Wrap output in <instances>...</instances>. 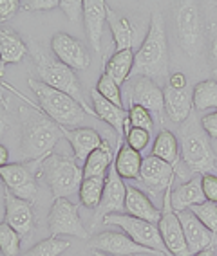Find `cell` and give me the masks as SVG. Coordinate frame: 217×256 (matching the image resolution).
<instances>
[{
  "mask_svg": "<svg viewBox=\"0 0 217 256\" xmlns=\"http://www.w3.org/2000/svg\"><path fill=\"white\" fill-rule=\"evenodd\" d=\"M19 110L22 119V159L33 164H42V160L51 156L53 148L64 138L62 126L51 121L42 110L35 112L33 103H29V106H20Z\"/></svg>",
  "mask_w": 217,
  "mask_h": 256,
  "instance_id": "6da1fadb",
  "label": "cell"
},
{
  "mask_svg": "<svg viewBox=\"0 0 217 256\" xmlns=\"http://www.w3.org/2000/svg\"><path fill=\"white\" fill-rule=\"evenodd\" d=\"M168 72V42L161 11H154L143 44L134 60V76L150 80L165 78Z\"/></svg>",
  "mask_w": 217,
  "mask_h": 256,
  "instance_id": "7a4b0ae2",
  "label": "cell"
},
{
  "mask_svg": "<svg viewBox=\"0 0 217 256\" xmlns=\"http://www.w3.org/2000/svg\"><path fill=\"white\" fill-rule=\"evenodd\" d=\"M29 88L37 96L38 106L47 118L62 128H78L87 118V112L78 101L56 88L47 87L46 83L29 78Z\"/></svg>",
  "mask_w": 217,
  "mask_h": 256,
  "instance_id": "3957f363",
  "label": "cell"
},
{
  "mask_svg": "<svg viewBox=\"0 0 217 256\" xmlns=\"http://www.w3.org/2000/svg\"><path fill=\"white\" fill-rule=\"evenodd\" d=\"M40 175L55 198H67L80 192L83 182V168L78 164V160L62 154H51L46 160H42Z\"/></svg>",
  "mask_w": 217,
  "mask_h": 256,
  "instance_id": "277c9868",
  "label": "cell"
},
{
  "mask_svg": "<svg viewBox=\"0 0 217 256\" xmlns=\"http://www.w3.org/2000/svg\"><path fill=\"white\" fill-rule=\"evenodd\" d=\"M33 62L37 65V72H38V76H40L42 83H46L47 87L56 88V90H60V92H64V94H67V96H71L85 108L87 114L94 116V110H89V106L85 105V101H83L80 80L71 67L62 64L60 60L49 58V56L44 54L40 49H37L33 52Z\"/></svg>",
  "mask_w": 217,
  "mask_h": 256,
  "instance_id": "5b68a950",
  "label": "cell"
},
{
  "mask_svg": "<svg viewBox=\"0 0 217 256\" xmlns=\"http://www.w3.org/2000/svg\"><path fill=\"white\" fill-rule=\"evenodd\" d=\"M181 156L185 166L194 174H213L217 166L215 154H213L208 136L203 132L201 123L199 126L195 121H190L181 130Z\"/></svg>",
  "mask_w": 217,
  "mask_h": 256,
  "instance_id": "8992f818",
  "label": "cell"
},
{
  "mask_svg": "<svg viewBox=\"0 0 217 256\" xmlns=\"http://www.w3.org/2000/svg\"><path fill=\"white\" fill-rule=\"evenodd\" d=\"M176 31L181 49L195 58L203 47V14L194 2H181L176 10Z\"/></svg>",
  "mask_w": 217,
  "mask_h": 256,
  "instance_id": "52a82bcc",
  "label": "cell"
},
{
  "mask_svg": "<svg viewBox=\"0 0 217 256\" xmlns=\"http://www.w3.org/2000/svg\"><path fill=\"white\" fill-rule=\"evenodd\" d=\"M103 224H111L116 226V228H120L125 234H129L139 246L152 249V251L159 252L163 256H172L168 252V249H166L165 242H163L157 224H150V222L139 220L136 216L127 215V213H112V215H107L103 218Z\"/></svg>",
  "mask_w": 217,
  "mask_h": 256,
  "instance_id": "ba28073f",
  "label": "cell"
},
{
  "mask_svg": "<svg viewBox=\"0 0 217 256\" xmlns=\"http://www.w3.org/2000/svg\"><path fill=\"white\" fill-rule=\"evenodd\" d=\"M47 226L51 236L55 238L65 234V236H76L80 240H89L87 229L83 228L82 218L78 215V206L73 204L69 198H55L47 216Z\"/></svg>",
  "mask_w": 217,
  "mask_h": 256,
  "instance_id": "9c48e42d",
  "label": "cell"
},
{
  "mask_svg": "<svg viewBox=\"0 0 217 256\" xmlns=\"http://www.w3.org/2000/svg\"><path fill=\"white\" fill-rule=\"evenodd\" d=\"M170 192L172 186L166 188L165 198H163V210H161V218L157 222L159 233H161L163 242H165L166 249L172 256H192L186 246L185 234H183V228H181L179 216L174 211L170 204Z\"/></svg>",
  "mask_w": 217,
  "mask_h": 256,
  "instance_id": "30bf717a",
  "label": "cell"
},
{
  "mask_svg": "<svg viewBox=\"0 0 217 256\" xmlns=\"http://www.w3.org/2000/svg\"><path fill=\"white\" fill-rule=\"evenodd\" d=\"M0 178L6 184V190L22 200L35 202L38 195V184L31 166L10 162L0 168Z\"/></svg>",
  "mask_w": 217,
  "mask_h": 256,
  "instance_id": "8fae6325",
  "label": "cell"
},
{
  "mask_svg": "<svg viewBox=\"0 0 217 256\" xmlns=\"http://www.w3.org/2000/svg\"><path fill=\"white\" fill-rule=\"evenodd\" d=\"M89 247L93 251L105 252L109 256H138V254H156L163 256L159 252L147 249V247L136 244L129 234H125L123 231H103V233L96 234L94 238L89 240Z\"/></svg>",
  "mask_w": 217,
  "mask_h": 256,
  "instance_id": "7c38bea8",
  "label": "cell"
},
{
  "mask_svg": "<svg viewBox=\"0 0 217 256\" xmlns=\"http://www.w3.org/2000/svg\"><path fill=\"white\" fill-rule=\"evenodd\" d=\"M129 100L130 105L143 106L150 114H156L159 119H163L165 96H163V88L154 80L145 78V76H134L129 85Z\"/></svg>",
  "mask_w": 217,
  "mask_h": 256,
  "instance_id": "4fadbf2b",
  "label": "cell"
},
{
  "mask_svg": "<svg viewBox=\"0 0 217 256\" xmlns=\"http://www.w3.org/2000/svg\"><path fill=\"white\" fill-rule=\"evenodd\" d=\"M51 50L56 60L71 67L73 70H85L91 65V54L87 47L78 38L71 36L67 32H55L51 38Z\"/></svg>",
  "mask_w": 217,
  "mask_h": 256,
  "instance_id": "5bb4252c",
  "label": "cell"
},
{
  "mask_svg": "<svg viewBox=\"0 0 217 256\" xmlns=\"http://www.w3.org/2000/svg\"><path fill=\"white\" fill-rule=\"evenodd\" d=\"M125 197H127V184L123 182V178L118 175L114 168V162L107 172L105 177V188H103V197L100 206L96 210V218H105L107 215L112 213H123L125 211Z\"/></svg>",
  "mask_w": 217,
  "mask_h": 256,
  "instance_id": "9a60e30c",
  "label": "cell"
},
{
  "mask_svg": "<svg viewBox=\"0 0 217 256\" xmlns=\"http://www.w3.org/2000/svg\"><path fill=\"white\" fill-rule=\"evenodd\" d=\"M4 222L17 231L22 238L29 236L35 229V215H33L31 202L15 197L13 193L6 190L4 195Z\"/></svg>",
  "mask_w": 217,
  "mask_h": 256,
  "instance_id": "2e32d148",
  "label": "cell"
},
{
  "mask_svg": "<svg viewBox=\"0 0 217 256\" xmlns=\"http://www.w3.org/2000/svg\"><path fill=\"white\" fill-rule=\"evenodd\" d=\"M174 177H176V166L157 159L152 154L143 157V164H141V172H139V180L152 193H159L163 190H166L168 186H172Z\"/></svg>",
  "mask_w": 217,
  "mask_h": 256,
  "instance_id": "e0dca14e",
  "label": "cell"
},
{
  "mask_svg": "<svg viewBox=\"0 0 217 256\" xmlns=\"http://www.w3.org/2000/svg\"><path fill=\"white\" fill-rule=\"evenodd\" d=\"M177 216H179L181 228H183V234H185L190 254H195V252H201L204 249H208L210 244L213 242L212 231L204 228L203 222L190 210L177 211Z\"/></svg>",
  "mask_w": 217,
  "mask_h": 256,
  "instance_id": "ac0fdd59",
  "label": "cell"
},
{
  "mask_svg": "<svg viewBox=\"0 0 217 256\" xmlns=\"http://www.w3.org/2000/svg\"><path fill=\"white\" fill-rule=\"evenodd\" d=\"M83 28L94 52L102 49L103 24L107 20V4L103 0H83Z\"/></svg>",
  "mask_w": 217,
  "mask_h": 256,
  "instance_id": "d6986e66",
  "label": "cell"
},
{
  "mask_svg": "<svg viewBox=\"0 0 217 256\" xmlns=\"http://www.w3.org/2000/svg\"><path fill=\"white\" fill-rule=\"evenodd\" d=\"M64 138L69 141L71 148H73V157L78 162H85L87 157L93 154L94 150L102 146V136L89 126H78V128H62Z\"/></svg>",
  "mask_w": 217,
  "mask_h": 256,
  "instance_id": "ffe728a7",
  "label": "cell"
},
{
  "mask_svg": "<svg viewBox=\"0 0 217 256\" xmlns=\"http://www.w3.org/2000/svg\"><path fill=\"white\" fill-rule=\"evenodd\" d=\"M125 213L139 220H145V222H150V224H157L161 218V210L156 208V204L136 186H127Z\"/></svg>",
  "mask_w": 217,
  "mask_h": 256,
  "instance_id": "44dd1931",
  "label": "cell"
},
{
  "mask_svg": "<svg viewBox=\"0 0 217 256\" xmlns=\"http://www.w3.org/2000/svg\"><path fill=\"white\" fill-rule=\"evenodd\" d=\"M163 96H165V112L174 123H185L188 119L190 112L194 108L192 103V94L188 88L185 90H174L166 85L163 88Z\"/></svg>",
  "mask_w": 217,
  "mask_h": 256,
  "instance_id": "7402d4cb",
  "label": "cell"
},
{
  "mask_svg": "<svg viewBox=\"0 0 217 256\" xmlns=\"http://www.w3.org/2000/svg\"><path fill=\"white\" fill-rule=\"evenodd\" d=\"M204 200L206 198H204L203 188H201V178H190L188 182L181 184L177 190L170 192V204L176 213L203 204Z\"/></svg>",
  "mask_w": 217,
  "mask_h": 256,
  "instance_id": "603a6c76",
  "label": "cell"
},
{
  "mask_svg": "<svg viewBox=\"0 0 217 256\" xmlns=\"http://www.w3.org/2000/svg\"><path fill=\"white\" fill-rule=\"evenodd\" d=\"M91 98H93V106H94V116L105 121L112 130H116L118 134H125L123 126L125 121H127V110L120 108V106L112 105L111 101H107L105 98H102L96 90L93 88L91 92Z\"/></svg>",
  "mask_w": 217,
  "mask_h": 256,
  "instance_id": "cb8c5ba5",
  "label": "cell"
},
{
  "mask_svg": "<svg viewBox=\"0 0 217 256\" xmlns=\"http://www.w3.org/2000/svg\"><path fill=\"white\" fill-rule=\"evenodd\" d=\"M26 54H28V47H26L22 38L11 28L0 26V58H2V64H20Z\"/></svg>",
  "mask_w": 217,
  "mask_h": 256,
  "instance_id": "d4e9b609",
  "label": "cell"
},
{
  "mask_svg": "<svg viewBox=\"0 0 217 256\" xmlns=\"http://www.w3.org/2000/svg\"><path fill=\"white\" fill-rule=\"evenodd\" d=\"M141 164H143V157H141L139 152L132 150L127 142L120 144V148H118L114 156V168L121 178H127V180L139 178Z\"/></svg>",
  "mask_w": 217,
  "mask_h": 256,
  "instance_id": "484cf974",
  "label": "cell"
},
{
  "mask_svg": "<svg viewBox=\"0 0 217 256\" xmlns=\"http://www.w3.org/2000/svg\"><path fill=\"white\" fill-rule=\"evenodd\" d=\"M107 20L111 26L112 38H114L116 52L132 49V46H134V28L129 22V18H125V16L116 13L114 10L107 8Z\"/></svg>",
  "mask_w": 217,
  "mask_h": 256,
  "instance_id": "4316f807",
  "label": "cell"
},
{
  "mask_svg": "<svg viewBox=\"0 0 217 256\" xmlns=\"http://www.w3.org/2000/svg\"><path fill=\"white\" fill-rule=\"evenodd\" d=\"M112 162H114V154L111 150V144L103 139L102 146L94 150L87 157V160L83 162V178L105 177L109 168L112 166Z\"/></svg>",
  "mask_w": 217,
  "mask_h": 256,
  "instance_id": "83f0119b",
  "label": "cell"
},
{
  "mask_svg": "<svg viewBox=\"0 0 217 256\" xmlns=\"http://www.w3.org/2000/svg\"><path fill=\"white\" fill-rule=\"evenodd\" d=\"M134 60L136 54L132 52V49L118 50L105 64V74L114 80L118 85H123L129 80L130 72L134 70Z\"/></svg>",
  "mask_w": 217,
  "mask_h": 256,
  "instance_id": "f1b7e54d",
  "label": "cell"
},
{
  "mask_svg": "<svg viewBox=\"0 0 217 256\" xmlns=\"http://www.w3.org/2000/svg\"><path fill=\"white\" fill-rule=\"evenodd\" d=\"M152 156L176 166L179 162V142L170 130H161L152 144Z\"/></svg>",
  "mask_w": 217,
  "mask_h": 256,
  "instance_id": "f546056e",
  "label": "cell"
},
{
  "mask_svg": "<svg viewBox=\"0 0 217 256\" xmlns=\"http://www.w3.org/2000/svg\"><path fill=\"white\" fill-rule=\"evenodd\" d=\"M107 177V175H105ZM105 177H91L83 178L80 186V204L87 210H98L103 197V188H105Z\"/></svg>",
  "mask_w": 217,
  "mask_h": 256,
  "instance_id": "4dcf8cb0",
  "label": "cell"
},
{
  "mask_svg": "<svg viewBox=\"0 0 217 256\" xmlns=\"http://www.w3.org/2000/svg\"><path fill=\"white\" fill-rule=\"evenodd\" d=\"M192 103L194 108L203 112V110L215 108L217 110V82L215 80H204L199 82L192 90Z\"/></svg>",
  "mask_w": 217,
  "mask_h": 256,
  "instance_id": "1f68e13d",
  "label": "cell"
},
{
  "mask_svg": "<svg viewBox=\"0 0 217 256\" xmlns=\"http://www.w3.org/2000/svg\"><path fill=\"white\" fill-rule=\"evenodd\" d=\"M69 240H60V238H47L42 240L37 246H33L29 251H26L22 256H60L69 249Z\"/></svg>",
  "mask_w": 217,
  "mask_h": 256,
  "instance_id": "d6a6232c",
  "label": "cell"
},
{
  "mask_svg": "<svg viewBox=\"0 0 217 256\" xmlns=\"http://www.w3.org/2000/svg\"><path fill=\"white\" fill-rule=\"evenodd\" d=\"M22 236L6 222H0V252L2 256H17L20 252Z\"/></svg>",
  "mask_w": 217,
  "mask_h": 256,
  "instance_id": "836d02e7",
  "label": "cell"
},
{
  "mask_svg": "<svg viewBox=\"0 0 217 256\" xmlns=\"http://www.w3.org/2000/svg\"><path fill=\"white\" fill-rule=\"evenodd\" d=\"M96 92L100 94L102 98H105L107 101H111L112 105L120 106L123 108V98H121V90H120V85L114 82L112 78H109L105 72L100 76L96 83Z\"/></svg>",
  "mask_w": 217,
  "mask_h": 256,
  "instance_id": "e575fe53",
  "label": "cell"
},
{
  "mask_svg": "<svg viewBox=\"0 0 217 256\" xmlns=\"http://www.w3.org/2000/svg\"><path fill=\"white\" fill-rule=\"evenodd\" d=\"M190 211L197 216L203 226L206 229H210L213 234L217 233V204L215 202L204 200L203 204H197V206H192Z\"/></svg>",
  "mask_w": 217,
  "mask_h": 256,
  "instance_id": "d590c367",
  "label": "cell"
},
{
  "mask_svg": "<svg viewBox=\"0 0 217 256\" xmlns=\"http://www.w3.org/2000/svg\"><path fill=\"white\" fill-rule=\"evenodd\" d=\"M127 119L130 121V126L143 128V130H148V132H152V128H154L152 114H150V112H148L147 108H143V106L130 105L129 110H127Z\"/></svg>",
  "mask_w": 217,
  "mask_h": 256,
  "instance_id": "8d00e7d4",
  "label": "cell"
},
{
  "mask_svg": "<svg viewBox=\"0 0 217 256\" xmlns=\"http://www.w3.org/2000/svg\"><path fill=\"white\" fill-rule=\"evenodd\" d=\"M125 139H127V144H129L132 150L141 154V152L148 146V142H150V132L143 130V128L130 126L129 130H125Z\"/></svg>",
  "mask_w": 217,
  "mask_h": 256,
  "instance_id": "74e56055",
  "label": "cell"
},
{
  "mask_svg": "<svg viewBox=\"0 0 217 256\" xmlns=\"http://www.w3.org/2000/svg\"><path fill=\"white\" fill-rule=\"evenodd\" d=\"M60 10L71 22H76L83 14V0H60Z\"/></svg>",
  "mask_w": 217,
  "mask_h": 256,
  "instance_id": "f35d334b",
  "label": "cell"
},
{
  "mask_svg": "<svg viewBox=\"0 0 217 256\" xmlns=\"http://www.w3.org/2000/svg\"><path fill=\"white\" fill-rule=\"evenodd\" d=\"M201 188H203L204 198L217 204V175L215 174L201 175Z\"/></svg>",
  "mask_w": 217,
  "mask_h": 256,
  "instance_id": "ab89813d",
  "label": "cell"
},
{
  "mask_svg": "<svg viewBox=\"0 0 217 256\" xmlns=\"http://www.w3.org/2000/svg\"><path fill=\"white\" fill-rule=\"evenodd\" d=\"M60 8V0H24L22 10L26 11H49Z\"/></svg>",
  "mask_w": 217,
  "mask_h": 256,
  "instance_id": "60d3db41",
  "label": "cell"
},
{
  "mask_svg": "<svg viewBox=\"0 0 217 256\" xmlns=\"http://www.w3.org/2000/svg\"><path fill=\"white\" fill-rule=\"evenodd\" d=\"M201 128H203V132L206 134L210 139H217V110L210 112V114H204L201 118Z\"/></svg>",
  "mask_w": 217,
  "mask_h": 256,
  "instance_id": "b9f144b4",
  "label": "cell"
},
{
  "mask_svg": "<svg viewBox=\"0 0 217 256\" xmlns=\"http://www.w3.org/2000/svg\"><path fill=\"white\" fill-rule=\"evenodd\" d=\"M20 8L22 2L19 0H0V22H8Z\"/></svg>",
  "mask_w": 217,
  "mask_h": 256,
  "instance_id": "7bdbcfd3",
  "label": "cell"
},
{
  "mask_svg": "<svg viewBox=\"0 0 217 256\" xmlns=\"http://www.w3.org/2000/svg\"><path fill=\"white\" fill-rule=\"evenodd\" d=\"M168 87L174 88V90H185V88H188L186 76L183 72H174L170 78H168Z\"/></svg>",
  "mask_w": 217,
  "mask_h": 256,
  "instance_id": "ee69618b",
  "label": "cell"
},
{
  "mask_svg": "<svg viewBox=\"0 0 217 256\" xmlns=\"http://www.w3.org/2000/svg\"><path fill=\"white\" fill-rule=\"evenodd\" d=\"M210 67L213 70V80L217 82V29L212 36V44H210Z\"/></svg>",
  "mask_w": 217,
  "mask_h": 256,
  "instance_id": "f6af8a7d",
  "label": "cell"
},
{
  "mask_svg": "<svg viewBox=\"0 0 217 256\" xmlns=\"http://www.w3.org/2000/svg\"><path fill=\"white\" fill-rule=\"evenodd\" d=\"M4 106H6V103H0V138L6 134V130H8V116H6V112H4Z\"/></svg>",
  "mask_w": 217,
  "mask_h": 256,
  "instance_id": "bcb514c9",
  "label": "cell"
},
{
  "mask_svg": "<svg viewBox=\"0 0 217 256\" xmlns=\"http://www.w3.org/2000/svg\"><path fill=\"white\" fill-rule=\"evenodd\" d=\"M6 164H10V150L4 144H0V168Z\"/></svg>",
  "mask_w": 217,
  "mask_h": 256,
  "instance_id": "7dc6e473",
  "label": "cell"
},
{
  "mask_svg": "<svg viewBox=\"0 0 217 256\" xmlns=\"http://www.w3.org/2000/svg\"><path fill=\"white\" fill-rule=\"evenodd\" d=\"M192 256H215V252H213V249H204V251H201V252H195V254H192Z\"/></svg>",
  "mask_w": 217,
  "mask_h": 256,
  "instance_id": "c3c4849f",
  "label": "cell"
},
{
  "mask_svg": "<svg viewBox=\"0 0 217 256\" xmlns=\"http://www.w3.org/2000/svg\"><path fill=\"white\" fill-rule=\"evenodd\" d=\"M0 76H2V72H0ZM0 103H6V101H4V88H2V82H0Z\"/></svg>",
  "mask_w": 217,
  "mask_h": 256,
  "instance_id": "681fc988",
  "label": "cell"
},
{
  "mask_svg": "<svg viewBox=\"0 0 217 256\" xmlns=\"http://www.w3.org/2000/svg\"><path fill=\"white\" fill-rule=\"evenodd\" d=\"M94 256H109V254H105V252H100V251H94Z\"/></svg>",
  "mask_w": 217,
  "mask_h": 256,
  "instance_id": "f907efd6",
  "label": "cell"
},
{
  "mask_svg": "<svg viewBox=\"0 0 217 256\" xmlns=\"http://www.w3.org/2000/svg\"><path fill=\"white\" fill-rule=\"evenodd\" d=\"M0 72H4V64H2V58H0Z\"/></svg>",
  "mask_w": 217,
  "mask_h": 256,
  "instance_id": "816d5d0a",
  "label": "cell"
}]
</instances>
